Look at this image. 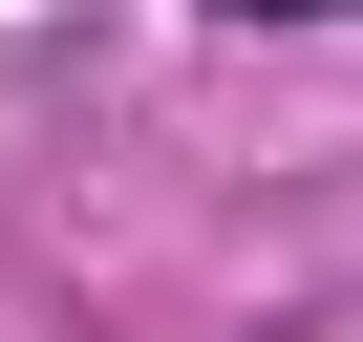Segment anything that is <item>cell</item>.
<instances>
[{"mask_svg": "<svg viewBox=\"0 0 363 342\" xmlns=\"http://www.w3.org/2000/svg\"><path fill=\"white\" fill-rule=\"evenodd\" d=\"M235 22H299V0H235Z\"/></svg>", "mask_w": 363, "mask_h": 342, "instance_id": "obj_1", "label": "cell"}]
</instances>
